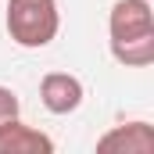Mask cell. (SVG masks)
I'll use <instances>...</instances> for the list:
<instances>
[{
	"label": "cell",
	"instance_id": "5b68a950",
	"mask_svg": "<svg viewBox=\"0 0 154 154\" xmlns=\"http://www.w3.org/2000/svg\"><path fill=\"white\" fill-rule=\"evenodd\" d=\"M54 140L39 133L36 125H25L22 118H11L0 125V154H50Z\"/></svg>",
	"mask_w": 154,
	"mask_h": 154
},
{
	"label": "cell",
	"instance_id": "8992f818",
	"mask_svg": "<svg viewBox=\"0 0 154 154\" xmlns=\"http://www.w3.org/2000/svg\"><path fill=\"white\" fill-rule=\"evenodd\" d=\"M18 111H22L18 93H14L11 86H0V125H4V122H11V118H18Z\"/></svg>",
	"mask_w": 154,
	"mask_h": 154
},
{
	"label": "cell",
	"instance_id": "7a4b0ae2",
	"mask_svg": "<svg viewBox=\"0 0 154 154\" xmlns=\"http://www.w3.org/2000/svg\"><path fill=\"white\" fill-rule=\"evenodd\" d=\"M7 36L18 47H47L61 29V14H57V0H7Z\"/></svg>",
	"mask_w": 154,
	"mask_h": 154
},
{
	"label": "cell",
	"instance_id": "277c9868",
	"mask_svg": "<svg viewBox=\"0 0 154 154\" xmlns=\"http://www.w3.org/2000/svg\"><path fill=\"white\" fill-rule=\"evenodd\" d=\"M104 154H154V129L151 122H122L97 140Z\"/></svg>",
	"mask_w": 154,
	"mask_h": 154
},
{
	"label": "cell",
	"instance_id": "6da1fadb",
	"mask_svg": "<svg viewBox=\"0 0 154 154\" xmlns=\"http://www.w3.org/2000/svg\"><path fill=\"white\" fill-rule=\"evenodd\" d=\"M111 54L125 68H147L154 61V7L151 0H115L108 14Z\"/></svg>",
	"mask_w": 154,
	"mask_h": 154
},
{
	"label": "cell",
	"instance_id": "3957f363",
	"mask_svg": "<svg viewBox=\"0 0 154 154\" xmlns=\"http://www.w3.org/2000/svg\"><path fill=\"white\" fill-rule=\"evenodd\" d=\"M82 97H86L82 82L75 75H68V72H47L43 82H39V100H43V108L50 115H72V111H79Z\"/></svg>",
	"mask_w": 154,
	"mask_h": 154
}]
</instances>
